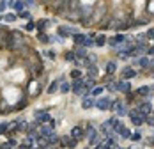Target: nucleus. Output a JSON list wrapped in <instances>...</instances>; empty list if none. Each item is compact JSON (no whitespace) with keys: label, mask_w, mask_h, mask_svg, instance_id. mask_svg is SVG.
<instances>
[{"label":"nucleus","mask_w":154,"mask_h":149,"mask_svg":"<svg viewBox=\"0 0 154 149\" xmlns=\"http://www.w3.org/2000/svg\"><path fill=\"white\" fill-rule=\"evenodd\" d=\"M110 108H112V110H113V114H115V116H119V117H122V116L128 114V106H126V103H124L122 100H113Z\"/></svg>","instance_id":"obj_1"},{"label":"nucleus","mask_w":154,"mask_h":149,"mask_svg":"<svg viewBox=\"0 0 154 149\" xmlns=\"http://www.w3.org/2000/svg\"><path fill=\"white\" fill-rule=\"evenodd\" d=\"M94 106H97L99 110H110V106H112V100H110V98H99V100H96Z\"/></svg>","instance_id":"obj_2"},{"label":"nucleus","mask_w":154,"mask_h":149,"mask_svg":"<svg viewBox=\"0 0 154 149\" xmlns=\"http://www.w3.org/2000/svg\"><path fill=\"white\" fill-rule=\"evenodd\" d=\"M131 122H133L135 126H142V124L145 122V116H142L138 110H133V112H131Z\"/></svg>","instance_id":"obj_3"},{"label":"nucleus","mask_w":154,"mask_h":149,"mask_svg":"<svg viewBox=\"0 0 154 149\" xmlns=\"http://www.w3.org/2000/svg\"><path fill=\"white\" fill-rule=\"evenodd\" d=\"M59 142H60V146H64V147H71V149H73L75 146H76L78 140L71 138L69 135H66V137H60V140H59Z\"/></svg>","instance_id":"obj_4"},{"label":"nucleus","mask_w":154,"mask_h":149,"mask_svg":"<svg viewBox=\"0 0 154 149\" xmlns=\"http://www.w3.org/2000/svg\"><path fill=\"white\" fill-rule=\"evenodd\" d=\"M35 122H46V121H50V114L48 112H45V110H35Z\"/></svg>","instance_id":"obj_5"},{"label":"nucleus","mask_w":154,"mask_h":149,"mask_svg":"<svg viewBox=\"0 0 154 149\" xmlns=\"http://www.w3.org/2000/svg\"><path fill=\"white\" fill-rule=\"evenodd\" d=\"M71 89H73L75 94H83V90H85L83 80H75V82H73V85H71Z\"/></svg>","instance_id":"obj_6"},{"label":"nucleus","mask_w":154,"mask_h":149,"mask_svg":"<svg viewBox=\"0 0 154 149\" xmlns=\"http://www.w3.org/2000/svg\"><path fill=\"white\" fill-rule=\"evenodd\" d=\"M71 138H75V140H80V138H83L85 133H83V128L82 126H75L73 130H71V135H69Z\"/></svg>","instance_id":"obj_7"},{"label":"nucleus","mask_w":154,"mask_h":149,"mask_svg":"<svg viewBox=\"0 0 154 149\" xmlns=\"http://www.w3.org/2000/svg\"><path fill=\"white\" fill-rule=\"evenodd\" d=\"M7 7L14 9L16 13H23L25 11V4L23 2H7Z\"/></svg>","instance_id":"obj_8"},{"label":"nucleus","mask_w":154,"mask_h":149,"mask_svg":"<svg viewBox=\"0 0 154 149\" xmlns=\"http://www.w3.org/2000/svg\"><path fill=\"white\" fill-rule=\"evenodd\" d=\"M0 45H9V32L4 27H0Z\"/></svg>","instance_id":"obj_9"},{"label":"nucleus","mask_w":154,"mask_h":149,"mask_svg":"<svg viewBox=\"0 0 154 149\" xmlns=\"http://www.w3.org/2000/svg\"><path fill=\"white\" fill-rule=\"evenodd\" d=\"M57 32L60 34L62 37H66V36H71V34H73V36L76 34V32H75V29H73V27H59V30H57Z\"/></svg>","instance_id":"obj_10"},{"label":"nucleus","mask_w":154,"mask_h":149,"mask_svg":"<svg viewBox=\"0 0 154 149\" xmlns=\"http://www.w3.org/2000/svg\"><path fill=\"white\" fill-rule=\"evenodd\" d=\"M117 90H122V92H129L131 90V84L129 82H126V80H122V82H117Z\"/></svg>","instance_id":"obj_11"},{"label":"nucleus","mask_w":154,"mask_h":149,"mask_svg":"<svg viewBox=\"0 0 154 149\" xmlns=\"http://www.w3.org/2000/svg\"><path fill=\"white\" fill-rule=\"evenodd\" d=\"M53 133V128H51V126H41V128H39V137H50V135Z\"/></svg>","instance_id":"obj_12"},{"label":"nucleus","mask_w":154,"mask_h":149,"mask_svg":"<svg viewBox=\"0 0 154 149\" xmlns=\"http://www.w3.org/2000/svg\"><path fill=\"white\" fill-rule=\"evenodd\" d=\"M138 112L142 114V116H149V114H151V105L147 103V101H145V103H142L138 106Z\"/></svg>","instance_id":"obj_13"},{"label":"nucleus","mask_w":154,"mask_h":149,"mask_svg":"<svg viewBox=\"0 0 154 149\" xmlns=\"http://www.w3.org/2000/svg\"><path fill=\"white\" fill-rule=\"evenodd\" d=\"M94 103H96V100H92V98H83V101H82V106L87 110V108H92Z\"/></svg>","instance_id":"obj_14"},{"label":"nucleus","mask_w":154,"mask_h":149,"mask_svg":"<svg viewBox=\"0 0 154 149\" xmlns=\"http://www.w3.org/2000/svg\"><path fill=\"white\" fill-rule=\"evenodd\" d=\"M122 41H126V37H124L122 34H119L115 37H110V45L112 46H117V43H122Z\"/></svg>","instance_id":"obj_15"},{"label":"nucleus","mask_w":154,"mask_h":149,"mask_svg":"<svg viewBox=\"0 0 154 149\" xmlns=\"http://www.w3.org/2000/svg\"><path fill=\"white\" fill-rule=\"evenodd\" d=\"M135 69H133V68H124L122 69V76L124 78H133V76H135Z\"/></svg>","instance_id":"obj_16"},{"label":"nucleus","mask_w":154,"mask_h":149,"mask_svg":"<svg viewBox=\"0 0 154 149\" xmlns=\"http://www.w3.org/2000/svg\"><path fill=\"white\" fill-rule=\"evenodd\" d=\"M85 34H75L73 36V41H75V45H83V41H85Z\"/></svg>","instance_id":"obj_17"},{"label":"nucleus","mask_w":154,"mask_h":149,"mask_svg":"<svg viewBox=\"0 0 154 149\" xmlns=\"http://www.w3.org/2000/svg\"><path fill=\"white\" fill-rule=\"evenodd\" d=\"M60 80H62V78H59V80H53V82L50 84V87H48V92H50V94H53L55 90L59 89V84H60Z\"/></svg>","instance_id":"obj_18"},{"label":"nucleus","mask_w":154,"mask_h":149,"mask_svg":"<svg viewBox=\"0 0 154 149\" xmlns=\"http://www.w3.org/2000/svg\"><path fill=\"white\" fill-rule=\"evenodd\" d=\"M137 64L142 66V68H147V66L151 64V60H149V57H138V59H137Z\"/></svg>","instance_id":"obj_19"},{"label":"nucleus","mask_w":154,"mask_h":149,"mask_svg":"<svg viewBox=\"0 0 154 149\" xmlns=\"http://www.w3.org/2000/svg\"><path fill=\"white\" fill-rule=\"evenodd\" d=\"M115 69H117V64H115L113 60H110V62L106 64V73L108 74H113V71H115Z\"/></svg>","instance_id":"obj_20"},{"label":"nucleus","mask_w":154,"mask_h":149,"mask_svg":"<svg viewBox=\"0 0 154 149\" xmlns=\"http://www.w3.org/2000/svg\"><path fill=\"white\" fill-rule=\"evenodd\" d=\"M94 43H96V46H103L106 43V37H105L103 34H99V36H96V41H94Z\"/></svg>","instance_id":"obj_21"},{"label":"nucleus","mask_w":154,"mask_h":149,"mask_svg":"<svg viewBox=\"0 0 154 149\" xmlns=\"http://www.w3.org/2000/svg\"><path fill=\"white\" fill-rule=\"evenodd\" d=\"M75 57H78V59H85V57H87V50H85V48H78L76 52H75Z\"/></svg>","instance_id":"obj_22"},{"label":"nucleus","mask_w":154,"mask_h":149,"mask_svg":"<svg viewBox=\"0 0 154 149\" xmlns=\"http://www.w3.org/2000/svg\"><path fill=\"white\" fill-rule=\"evenodd\" d=\"M14 146H16L14 140H7V142H4V144L0 146V149H14Z\"/></svg>","instance_id":"obj_23"},{"label":"nucleus","mask_w":154,"mask_h":149,"mask_svg":"<svg viewBox=\"0 0 154 149\" xmlns=\"http://www.w3.org/2000/svg\"><path fill=\"white\" fill-rule=\"evenodd\" d=\"M59 140H60V137H57L55 133H51L50 137H48V144H55V146H57V142H59Z\"/></svg>","instance_id":"obj_24"},{"label":"nucleus","mask_w":154,"mask_h":149,"mask_svg":"<svg viewBox=\"0 0 154 149\" xmlns=\"http://www.w3.org/2000/svg\"><path fill=\"white\" fill-rule=\"evenodd\" d=\"M16 18H18V16H14V13H9V14H4V20H5L7 23H13V21L16 20Z\"/></svg>","instance_id":"obj_25"},{"label":"nucleus","mask_w":154,"mask_h":149,"mask_svg":"<svg viewBox=\"0 0 154 149\" xmlns=\"http://www.w3.org/2000/svg\"><path fill=\"white\" fill-rule=\"evenodd\" d=\"M83 46H85V48H89V46H96V43L92 41V37H89V36H87V37H85V41H83Z\"/></svg>","instance_id":"obj_26"},{"label":"nucleus","mask_w":154,"mask_h":149,"mask_svg":"<svg viewBox=\"0 0 154 149\" xmlns=\"http://www.w3.org/2000/svg\"><path fill=\"white\" fill-rule=\"evenodd\" d=\"M69 90H71V84H67V82H62L60 92H69Z\"/></svg>","instance_id":"obj_27"},{"label":"nucleus","mask_w":154,"mask_h":149,"mask_svg":"<svg viewBox=\"0 0 154 149\" xmlns=\"http://www.w3.org/2000/svg\"><path fill=\"white\" fill-rule=\"evenodd\" d=\"M149 92H151V89H149L147 85H143V87H140V89H138V94H140V96H147Z\"/></svg>","instance_id":"obj_28"},{"label":"nucleus","mask_w":154,"mask_h":149,"mask_svg":"<svg viewBox=\"0 0 154 149\" xmlns=\"http://www.w3.org/2000/svg\"><path fill=\"white\" fill-rule=\"evenodd\" d=\"M20 18H23V20H27V21H32V14L29 11H23V13H20Z\"/></svg>","instance_id":"obj_29"},{"label":"nucleus","mask_w":154,"mask_h":149,"mask_svg":"<svg viewBox=\"0 0 154 149\" xmlns=\"http://www.w3.org/2000/svg\"><path fill=\"white\" fill-rule=\"evenodd\" d=\"M80 74H82L80 69H73V71H71V76H73L75 80H80Z\"/></svg>","instance_id":"obj_30"},{"label":"nucleus","mask_w":154,"mask_h":149,"mask_svg":"<svg viewBox=\"0 0 154 149\" xmlns=\"http://www.w3.org/2000/svg\"><path fill=\"white\" fill-rule=\"evenodd\" d=\"M39 41H41V43H48V41H50V37H48L46 34H43V32H41V34H39Z\"/></svg>","instance_id":"obj_31"},{"label":"nucleus","mask_w":154,"mask_h":149,"mask_svg":"<svg viewBox=\"0 0 154 149\" xmlns=\"http://www.w3.org/2000/svg\"><path fill=\"white\" fill-rule=\"evenodd\" d=\"M66 60H76V57H75V52H69V53H66Z\"/></svg>","instance_id":"obj_32"},{"label":"nucleus","mask_w":154,"mask_h":149,"mask_svg":"<svg viewBox=\"0 0 154 149\" xmlns=\"http://www.w3.org/2000/svg\"><path fill=\"white\" fill-rule=\"evenodd\" d=\"M145 122L151 124V126H154V116H145Z\"/></svg>","instance_id":"obj_33"},{"label":"nucleus","mask_w":154,"mask_h":149,"mask_svg":"<svg viewBox=\"0 0 154 149\" xmlns=\"http://www.w3.org/2000/svg\"><path fill=\"white\" fill-rule=\"evenodd\" d=\"M46 25H48V21H39V23H37V29L43 32V30L46 29Z\"/></svg>","instance_id":"obj_34"},{"label":"nucleus","mask_w":154,"mask_h":149,"mask_svg":"<svg viewBox=\"0 0 154 149\" xmlns=\"http://www.w3.org/2000/svg\"><path fill=\"white\" fill-rule=\"evenodd\" d=\"M34 27H35V23H34V21H29V23L25 25V29H23V30H34Z\"/></svg>","instance_id":"obj_35"},{"label":"nucleus","mask_w":154,"mask_h":149,"mask_svg":"<svg viewBox=\"0 0 154 149\" xmlns=\"http://www.w3.org/2000/svg\"><path fill=\"white\" fill-rule=\"evenodd\" d=\"M91 92H92L94 96H97V94H101V92H103V87H96V89H92Z\"/></svg>","instance_id":"obj_36"},{"label":"nucleus","mask_w":154,"mask_h":149,"mask_svg":"<svg viewBox=\"0 0 154 149\" xmlns=\"http://www.w3.org/2000/svg\"><path fill=\"white\" fill-rule=\"evenodd\" d=\"M5 128H9V122H2V124H0V133H4Z\"/></svg>","instance_id":"obj_37"},{"label":"nucleus","mask_w":154,"mask_h":149,"mask_svg":"<svg viewBox=\"0 0 154 149\" xmlns=\"http://www.w3.org/2000/svg\"><path fill=\"white\" fill-rule=\"evenodd\" d=\"M5 7H7V2H0V14L5 11Z\"/></svg>","instance_id":"obj_38"},{"label":"nucleus","mask_w":154,"mask_h":149,"mask_svg":"<svg viewBox=\"0 0 154 149\" xmlns=\"http://www.w3.org/2000/svg\"><path fill=\"white\" fill-rule=\"evenodd\" d=\"M108 90H117V82L110 84V85H108Z\"/></svg>","instance_id":"obj_39"},{"label":"nucleus","mask_w":154,"mask_h":149,"mask_svg":"<svg viewBox=\"0 0 154 149\" xmlns=\"http://www.w3.org/2000/svg\"><path fill=\"white\" fill-rule=\"evenodd\" d=\"M45 55H48L50 59H55V53L53 52H45Z\"/></svg>","instance_id":"obj_40"},{"label":"nucleus","mask_w":154,"mask_h":149,"mask_svg":"<svg viewBox=\"0 0 154 149\" xmlns=\"http://www.w3.org/2000/svg\"><path fill=\"white\" fill-rule=\"evenodd\" d=\"M23 4H25V7H32V5H34L32 0H27V2H23Z\"/></svg>","instance_id":"obj_41"},{"label":"nucleus","mask_w":154,"mask_h":149,"mask_svg":"<svg viewBox=\"0 0 154 149\" xmlns=\"http://www.w3.org/2000/svg\"><path fill=\"white\" fill-rule=\"evenodd\" d=\"M45 149H59V147H57L55 144H48V146H46V147H45Z\"/></svg>","instance_id":"obj_42"},{"label":"nucleus","mask_w":154,"mask_h":149,"mask_svg":"<svg viewBox=\"0 0 154 149\" xmlns=\"http://www.w3.org/2000/svg\"><path fill=\"white\" fill-rule=\"evenodd\" d=\"M131 138H133V140H138V138H140V133H135L133 137H131Z\"/></svg>","instance_id":"obj_43"},{"label":"nucleus","mask_w":154,"mask_h":149,"mask_svg":"<svg viewBox=\"0 0 154 149\" xmlns=\"http://www.w3.org/2000/svg\"><path fill=\"white\" fill-rule=\"evenodd\" d=\"M2 20H4V16H2V14H0V21H2Z\"/></svg>","instance_id":"obj_44"}]
</instances>
